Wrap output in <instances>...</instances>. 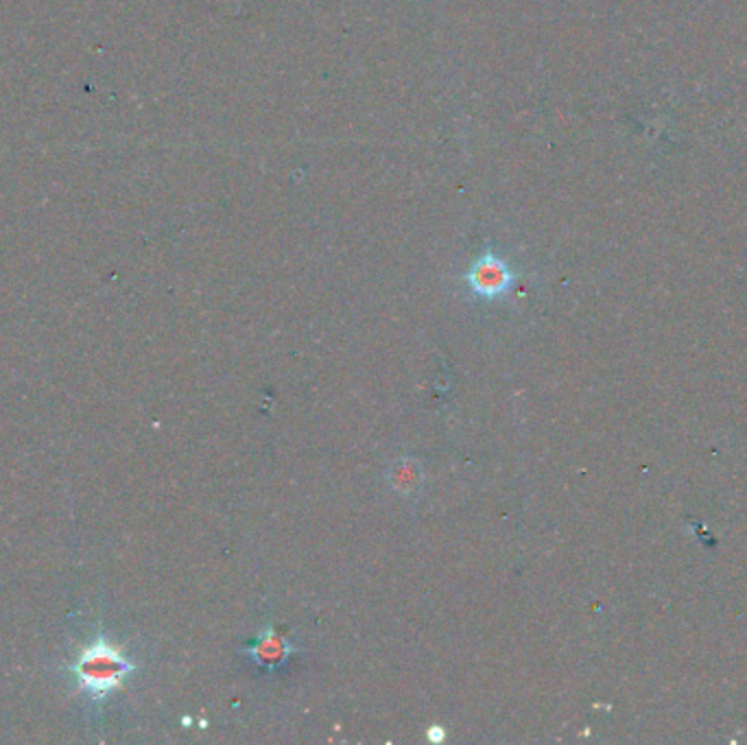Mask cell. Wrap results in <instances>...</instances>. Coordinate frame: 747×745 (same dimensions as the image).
<instances>
[{"label": "cell", "mask_w": 747, "mask_h": 745, "mask_svg": "<svg viewBox=\"0 0 747 745\" xmlns=\"http://www.w3.org/2000/svg\"><path fill=\"white\" fill-rule=\"evenodd\" d=\"M513 278L516 275L509 269V264L493 251L477 258L466 273V282H468L471 291L477 297H484V300H495V297L505 295L511 289Z\"/></svg>", "instance_id": "cell-2"}, {"label": "cell", "mask_w": 747, "mask_h": 745, "mask_svg": "<svg viewBox=\"0 0 747 745\" xmlns=\"http://www.w3.org/2000/svg\"><path fill=\"white\" fill-rule=\"evenodd\" d=\"M251 658V663H256L260 669L264 671H275L280 667L286 665V661L299 652V647H295L288 639L280 636L271 623H267L260 634L249 643L248 647L244 650Z\"/></svg>", "instance_id": "cell-3"}, {"label": "cell", "mask_w": 747, "mask_h": 745, "mask_svg": "<svg viewBox=\"0 0 747 745\" xmlns=\"http://www.w3.org/2000/svg\"><path fill=\"white\" fill-rule=\"evenodd\" d=\"M134 669L136 665L129 663L105 639H97L88 650H83L77 665L72 667L79 689L94 700H103L112 691L121 689Z\"/></svg>", "instance_id": "cell-1"}, {"label": "cell", "mask_w": 747, "mask_h": 745, "mask_svg": "<svg viewBox=\"0 0 747 745\" xmlns=\"http://www.w3.org/2000/svg\"><path fill=\"white\" fill-rule=\"evenodd\" d=\"M411 471H414V466H398L396 471H394V488H405V490H409V488H414V486H418V473L416 475H411Z\"/></svg>", "instance_id": "cell-4"}]
</instances>
